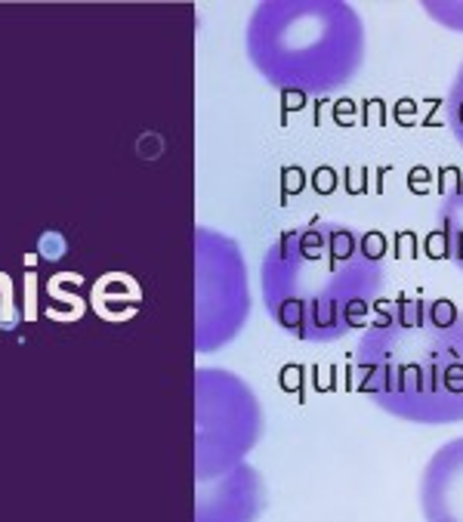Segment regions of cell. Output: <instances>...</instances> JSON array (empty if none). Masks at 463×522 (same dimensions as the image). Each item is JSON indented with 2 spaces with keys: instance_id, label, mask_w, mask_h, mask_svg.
<instances>
[{
  "instance_id": "cell-1",
  "label": "cell",
  "mask_w": 463,
  "mask_h": 522,
  "mask_svg": "<svg viewBox=\"0 0 463 522\" xmlns=\"http://www.w3.org/2000/svg\"><path fill=\"white\" fill-rule=\"evenodd\" d=\"M383 285L380 244L327 220L281 232L259 263L265 312L302 343H333L368 324Z\"/></svg>"
},
{
  "instance_id": "cell-2",
  "label": "cell",
  "mask_w": 463,
  "mask_h": 522,
  "mask_svg": "<svg viewBox=\"0 0 463 522\" xmlns=\"http://www.w3.org/2000/svg\"><path fill=\"white\" fill-rule=\"evenodd\" d=\"M358 386L407 423L463 420V306L444 297L383 303L355 346Z\"/></svg>"
},
{
  "instance_id": "cell-3",
  "label": "cell",
  "mask_w": 463,
  "mask_h": 522,
  "mask_svg": "<svg viewBox=\"0 0 463 522\" xmlns=\"http://www.w3.org/2000/svg\"><path fill=\"white\" fill-rule=\"evenodd\" d=\"M244 53L275 90L327 96L358 78L368 34L340 0H263L247 16Z\"/></svg>"
},
{
  "instance_id": "cell-4",
  "label": "cell",
  "mask_w": 463,
  "mask_h": 522,
  "mask_svg": "<svg viewBox=\"0 0 463 522\" xmlns=\"http://www.w3.org/2000/svg\"><path fill=\"white\" fill-rule=\"evenodd\" d=\"M195 411V476L198 482H207L244 464L250 448L263 436V408H259L257 392L238 374L226 368H198Z\"/></svg>"
},
{
  "instance_id": "cell-5",
  "label": "cell",
  "mask_w": 463,
  "mask_h": 522,
  "mask_svg": "<svg viewBox=\"0 0 463 522\" xmlns=\"http://www.w3.org/2000/svg\"><path fill=\"white\" fill-rule=\"evenodd\" d=\"M250 318V281L241 244L232 235L195 229V346L216 353L244 331Z\"/></svg>"
},
{
  "instance_id": "cell-6",
  "label": "cell",
  "mask_w": 463,
  "mask_h": 522,
  "mask_svg": "<svg viewBox=\"0 0 463 522\" xmlns=\"http://www.w3.org/2000/svg\"><path fill=\"white\" fill-rule=\"evenodd\" d=\"M265 507V485L247 464L198 482L195 522H257Z\"/></svg>"
},
{
  "instance_id": "cell-7",
  "label": "cell",
  "mask_w": 463,
  "mask_h": 522,
  "mask_svg": "<svg viewBox=\"0 0 463 522\" xmlns=\"http://www.w3.org/2000/svg\"><path fill=\"white\" fill-rule=\"evenodd\" d=\"M420 510L426 522H463V436L444 442L426 460Z\"/></svg>"
},
{
  "instance_id": "cell-8",
  "label": "cell",
  "mask_w": 463,
  "mask_h": 522,
  "mask_svg": "<svg viewBox=\"0 0 463 522\" xmlns=\"http://www.w3.org/2000/svg\"><path fill=\"white\" fill-rule=\"evenodd\" d=\"M438 238L444 257L463 272V174L454 176L438 198Z\"/></svg>"
},
{
  "instance_id": "cell-9",
  "label": "cell",
  "mask_w": 463,
  "mask_h": 522,
  "mask_svg": "<svg viewBox=\"0 0 463 522\" xmlns=\"http://www.w3.org/2000/svg\"><path fill=\"white\" fill-rule=\"evenodd\" d=\"M444 115H448V127H451V133H454V139L463 145V62H460V69H457L454 81H451Z\"/></svg>"
},
{
  "instance_id": "cell-10",
  "label": "cell",
  "mask_w": 463,
  "mask_h": 522,
  "mask_svg": "<svg viewBox=\"0 0 463 522\" xmlns=\"http://www.w3.org/2000/svg\"><path fill=\"white\" fill-rule=\"evenodd\" d=\"M423 13L429 19H436L438 25L451 28V32H460L463 34V3H423Z\"/></svg>"
}]
</instances>
